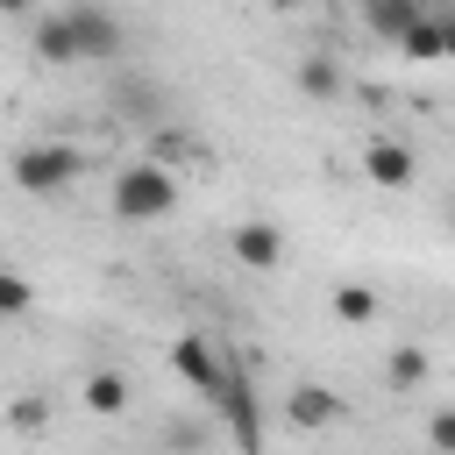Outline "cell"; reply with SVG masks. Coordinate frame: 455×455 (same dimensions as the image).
<instances>
[{"mask_svg": "<svg viewBox=\"0 0 455 455\" xmlns=\"http://www.w3.org/2000/svg\"><path fill=\"white\" fill-rule=\"evenodd\" d=\"M299 92L306 100H341V64L334 57H299Z\"/></svg>", "mask_w": 455, "mask_h": 455, "instance_id": "cell-14", "label": "cell"}, {"mask_svg": "<svg viewBox=\"0 0 455 455\" xmlns=\"http://www.w3.org/2000/svg\"><path fill=\"white\" fill-rule=\"evenodd\" d=\"M220 355H228V348H220L213 334H178V341H171V370H178L199 398L220 384Z\"/></svg>", "mask_w": 455, "mask_h": 455, "instance_id": "cell-5", "label": "cell"}, {"mask_svg": "<svg viewBox=\"0 0 455 455\" xmlns=\"http://www.w3.org/2000/svg\"><path fill=\"white\" fill-rule=\"evenodd\" d=\"M36 57L43 64H78V43H71V21L64 14H43L36 21Z\"/></svg>", "mask_w": 455, "mask_h": 455, "instance_id": "cell-13", "label": "cell"}, {"mask_svg": "<svg viewBox=\"0 0 455 455\" xmlns=\"http://www.w3.org/2000/svg\"><path fill=\"white\" fill-rule=\"evenodd\" d=\"M28 306H36V284H28L21 270L0 263V313H28Z\"/></svg>", "mask_w": 455, "mask_h": 455, "instance_id": "cell-18", "label": "cell"}, {"mask_svg": "<svg viewBox=\"0 0 455 455\" xmlns=\"http://www.w3.org/2000/svg\"><path fill=\"white\" fill-rule=\"evenodd\" d=\"M363 171H370V185H384V192H405V185L419 178V156H412L405 142H370V149H363Z\"/></svg>", "mask_w": 455, "mask_h": 455, "instance_id": "cell-8", "label": "cell"}, {"mask_svg": "<svg viewBox=\"0 0 455 455\" xmlns=\"http://www.w3.org/2000/svg\"><path fill=\"white\" fill-rule=\"evenodd\" d=\"M7 427H14V434H43V427H50V398H43V391H21V398L7 405Z\"/></svg>", "mask_w": 455, "mask_h": 455, "instance_id": "cell-16", "label": "cell"}, {"mask_svg": "<svg viewBox=\"0 0 455 455\" xmlns=\"http://www.w3.org/2000/svg\"><path fill=\"white\" fill-rule=\"evenodd\" d=\"M85 412H100V419L128 412V377H121V370H92V377H85Z\"/></svg>", "mask_w": 455, "mask_h": 455, "instance_id": "cell-12", "label": "cell"}, {"mask_svg": "<svg viewBox=\"0 0 455 455\" xmlns=\"http://www.w3.org/2000/svg\"><path fill=\"white\" fill-rule=\"evenodd\" d=\"M228 249L242 270H284V228H270V220H242L228 235Z\"/></svg>", "mask_w": 455, "mask_h": 455, "instance_id": "cell-6", "label": "cell"}, {"mask_svg": "<svg viewBox=\"0 0 455 455\" xmlns=\"http://www.w3.org/2000/svg\"><path fill=\"white\" fill-rule=\"evenodd\" d=\"M64 21H71V43H78V64H114L121 57V21L107 7L78 0V7H64Z\"/></svg>", "mask_w": 455, "mask_h": 455, "instance_id": "cell-4", "label": "cell"}, {"mask_svg": "<svg viewBox=\"0 0 455 455\" xmlns=\"http://www.w3.org/2000/svg\"><path fill=\"white\" fill-rule=\"evenodd\" d=\"M334 320L370 327V320H377V291H370V284H334Z\"/></svg>", "mask_w": 455, "mask_h": 455, "instance_id": "cell-15", "label": "cell"}, {"mask_svg": "<svg viewBox=\"0 0 455 455\" xmlns=\"http://www.w3.org/2000/svg\"><path fill=\"white\" fill-rule=\"evenodd\" d=\"M7 178H14L28 199H50V192H64V185L78 178V149H71V142H28V149H14Z\"/></svg>", "mask_w": 455, "mask_h": 455, "instance_id": "cell-3", "label": "cell"}, {"mask_svg": "<svg viewBox=\"0 0 455 455\" xmlns=\"http://www.w3.org/2000/svg\"><path fill=\"white\" fill-rule=\"evenodd\" d=\"M427 441H434V455H455V412H434Z\"/></svg>", "mask_w": 455, "mask_h": 455, "instance_id": "cell-19", "label": "cell"}, {"mask_svg": "<svg viewBox=\"0 0 455 455\" xmlns=\"http://www.w3.org/2000/svg\"><path fill=\"white\" fill-rule=\"evenodd\" d=\"M28 7H36V0H0V14H28Z\"/></svg>", "mask_w": 455, "mask_h": 455, "instance_id": "cell-20", "label": "cell"}, {"mask_svg": "<svg viewBox=\"0 0 455 455\" xmlns=\"http://www.w3.org/2000/svg\"><path fill=\"white\" fill-rule=\"evenodd\" d=\"M448 50H455V28H448L434 7H427V14H419L405 36H398V57H412V64H441Z\"/></svg>", "mask_w": 455, "mask_h": 455, "instance_id": "cell-9", "label": "cell"}, {"mask_svg": "<svg viewBox=\"0 0 455 455\" xmlns=\"http://www.w3.org/2000/svg\"><path fill=\"white\" fill-rule=\"evenodd\" d=\"M171 206H178V171L171 164H128V171H114V220L149 228Z\"/></svg>", "mask_w": 455, "mask_h": 455, "instance_id": "cell-1", "label": "cell"}, {"mask_svg": "<svg viewBox=\"0 0 455 455\" xmlns=\"http://www.w3.org/2000/svg\"><path fill=\"white\" fill-rule=\"evenodd\" d=\"M206 398H213V412L228 419V441H235L242 455H256V448H263V398H256V384H249V370H242L235 355H220V384H213Z\"/></svg>", "mask_w": 455, "mask_h": 455, "instance_id": "cell-2", "label": "cell"}, {"mask_svg": "<svg viewBox=\"0 0 455 455\" xmlns=\"http://www.w3.org/2000/svg\"><path fill=\"white\" fill-rule=\"evenodd\" d=\"M419 14H427V0H363V21H370L377 43H398Z\"/></svg>", "mask_w": 455, "mask_h": 455, "instance_id": "cell-11", "label": "cell"}, {"mask_svg": "<svg viewBox=\"0 0 455 455\" xmlns=\"http://www.w3.org/2000/svg\"><path fill=\"white\" fill-rule=\"evenodd\" d=\"M284 419L306 427V434H320V427L341 419V398H334L327 384H299V391H284Z\"/></svg>", "mask_w": 455, "mask_h": 455, "instance_id": "cell-10", "label": "cell"}, {"mask_svg": "<svg viewBox=\"0 0 455 455\" xmlns=\"http://www.w3.org/2000/svg\"><path fill=\"white\" fill-rule=\"evenodd\" d=\"M114 114H128V121H142V128H156V121L171 114V100H164V85H156V78H135V71H114Z\"/></svg>", "mask_w": 455, "mask_h": 455, "instance_id": "cell-7", "label": "cell"}, {"mask_svg": "<svg viewBox=\"0 0 455 455\" xmlns=\"http://www.w3.org/2000/svg\"><path fill=\"white\" fill-rule=\"evenodd\" d=\"M391 384H398V391H419V384H427V348H412V341L391 348Z\"/></svg>", "mask_w": 455, "mask_h": 455, "instance_id": "cell-17", "label": "cell"}]
</instances>
